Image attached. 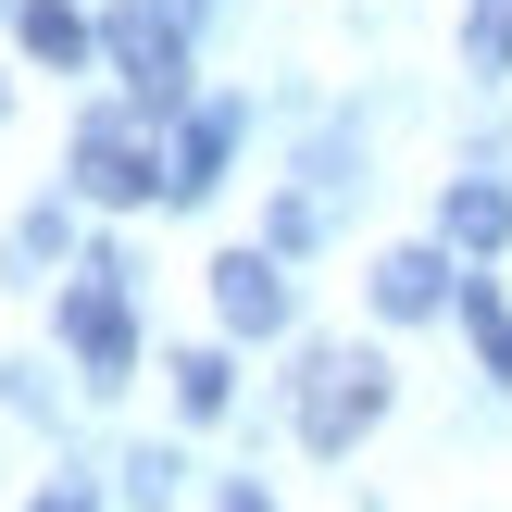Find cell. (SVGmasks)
I'll use <instances>...</instances> for the list:
<instances>
[{
	"label": "cell",
	"mask_w": 512,
	"mask_h": 512,
	"mask_svg": "<svg viewBox=\"0 0 512 512\" xmlns=\"http://www.w3.org/2000/svg\"><path fill=\"white\" fill-rule=\"evenodd\" d=\"M463 325H475V350H488V375H512V313H500L488 275H463Z\"/></svg>",
	"instance_id": "cell-10"
},
{
	"label": "cell",
	"mask_w": 512,
	"mask_h": 512,
	"mask_svg": "<svg viewBox=\"0 0 512 512\" xmlns=\"http://www.w3.org/2000/svg\"><path fill=\"white\" fill-rule=\"evenodd\" d=\"M100 50H113V75H125V100H138V113H175V100H188V38H175V13L125 0V13L100 25Z\"/></svg>",
	"instance_id": "cell-2"
},
{
	"label": "cell",
	"mask_w": 512,
	"mask_h": 512,
	"mask_svg": "<svg viewBox=\"0 0 512 512\" xmlns=\"http://www.w3.org/2000/svg\"><path fill=\"white\" fill-rule=\"evenodd\" d=\"M175 400H188V413H225V350H188V363H175Z\"/></svg>",
	"instance_id": "cell-12"
},
{
	"label": "cell",
	"mask_w": 512,
	"mask_h": 512,
	"mask_svg": "<svg viewBox=\"0 0 512 512\" xmlns=\"http://www.w3.org/2000/svg\"><path fill=\"white\" fill-rule=\"evenodd\" d=\"M163 13H200V0H163Z\"/></svg>",
	"instance_id": "cell-15"
},
{
	"label": "cell",
	"mask_w": 512,
	"mask_h": 512,
	"mask_svg": "<svg viewBox=\"0 0 512 512\" xmlns=\"http://www.w3.org/2000/svg\"><path fill=\"white\" fill-rule=\"evenodd\" d=\"M13 25H25V50H38L50 75L88 63V25H75V0H13Z\"/></svg>",
	"instance_id": "cell-8"
},
{
	"label": "cell",
	"mask_w": 512,
	"mask_h": 512,
	"mask_svg": "<svg viewBox=\"0 0 512 512\" xmlns=\"http://www.w3.org/2000/svg\"><path fill=\"white\" fill-rule=\"evenodd\" d=\"M438 225H450L463 250H500V238H512V200L488 188V175H475V188H450V200H438Z\"/></svg>",
	"instance_id": "cell-9"
},
{
	"label": "cell",
	"mask_w": 512,
	"mask_h": 512,
	"mask_svg": "<svg viewBox=\"0 0 512 512\" xmlns=\"http://www.w3.org/2000/svg\"><path fill=\"white\" fill-rule=\"evenodd\" d=\"M225 150H238V113L213 100V113H188V138H175V175H163V188H175V200H213Z\"/></svg>",
	"instance_id": "cell-7"
},
{
	"label": "cell",
	"mask_w": 512,
	"mask_h": 512,
	"mask_svg": "<svg viewBox=\"0 0 512 512\" xmlns=\"http://www.w3.org/2000/svg\"><path fill=\"white\" fill-rule=\"evenodd\" d=\"M63 338H75V363H88V375H125V363H138V338H125V263H88V275H75Z\"/></svg>",
	"instance_id": "cell-4"
},
{
	"label": "cell",
	"mask_w": 512,
	"mask_h": 512,
	"mask_svg": "<svg viewBox=\"0 0 512 512\" xmlns=\"http://www.w3.org/2000/svg\"><path fill=\"white\" fill-rule=\"evenodd\" d=\"M213 313L238 325V338H275V325H288V275H275L263 250H225L213 263Z\"/></svg>",
	"instance_id": "cell-5"
},
{
	"label": "cell",
	"mask_w": 512,
	"mask_h": 512,
	"mask_svg": "<svg viewBox=\"0 0 512 512\" xmlns=\"http://www.w3.org/2000/svg\"><path fill=\"white\" fill-rule=\"evenodd\" d=\"M38 512H88V500H75V488H50V500H38Z\"/></svg>",
	"instance_id": "cell-13"
},
{
	"label": "cell",
	"mask_w": 512,
	"mask_h": 512,
	"mask_svg": "<svg viewBox=\"0 0 512 512\" xmlns=\"http://www.w3.org/2000/svg\"><path fill=\"white\" fill-rule=\"evenodd\" d=\"M375 413H388V363L375 350H313L300 363V438L313 450H350Z\"/></svg>",
	"instance_id": "cell-1"
},
{
	"label": "cell",
	"mask_w": 512,
	"mask_h": 512,
	"mask_svg": "<svg viewBox=\"0 0 512 512\" xmlns=\"http://www.w3.org/2000/svg\"><path fill=\"white\" fill-rule=\"evenodd\" d=\"M150 175H175V163L150 150L138 113H88V125H75V188H88V200H150Z\"/></svg>",
	"instance_id": "cell-3"
},
{
	"label": "cell",
	"mask_w": 512,
	"mask_h": 512,
	"mask_svg": "<svg viewBox=\"0 0 512 512\" xmlns=\"http://www.w3.org/2000/svg\"><path fill=\"white\" fill-rule=\"evenodd\" d=\"M225 512H263V500H250V488H238V500H225Z\"/></svg>",
	"instance_id": "cell-14"
},
{
	"label": "cell",
	"mask_w": 512,
	"mask_h": 512,
	"mask_svg": "<svg viewBox=\"0 0 512 512\" xmlns=\"http://www.w3.org/2000/svg\"><path fill=\"white\" fill-rule=\"evenodd\" d=\"M438 300H463V275H450L438 250H388V263H375V313H438Z\"/></svg>",
	"instance_id": "cell-6"
},
{
	"label": "cell",
	"mask_w": 512,
	"mask_h": 512,
	"mask_svg": "<svg viewBox=\"0 0 512 512\" xmlns=\"http://www.w3.org/2000/svg\"><path fill=\"white\" fill-rule=\"evenodd\" d=\"M463 63H475V75H512V0H475V25H463Z\"/></svg>",
	"instance_id": "cell-11"
}]
</instances>
